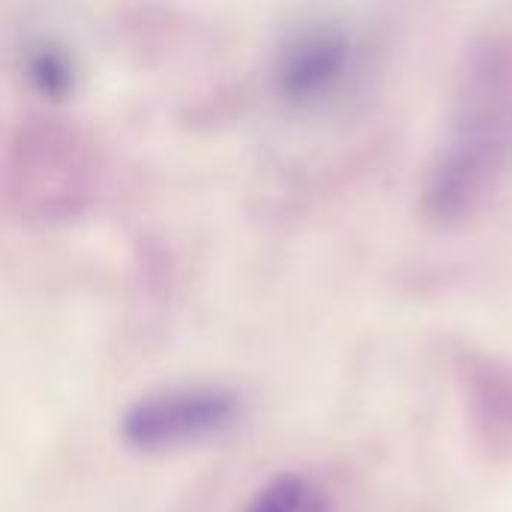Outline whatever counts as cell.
<instances>
[{
  "label": "cell",
  "instance_id": "cell-1",
  "mask_svg": "<svg viewBox=\"0 0 512 512\" xmlns=\"http://www.w3.org/2000/svg\"><path fill=\"white\" fill-rule=\"evenodd\" d=\"M512 171V51H486L462 96V108L426 183L423 210L438 225H456L474 216L501 189Z\"/></svg>",
  "mask_w": 512,
  "mask_h": 512
},
{
  "label": "cell",
  "instance_id": "cell-2",
  "mask_svg": "<svg viewBox=\"0 0 512 512\" xmlns=\"http://www.w3.org/2000/svg\"><path fill=\"white\" fill-rule=\"evenodd\" d=\"M243 414V399L219 384H180L141 396L120 420L132 450L171 453L225 435Z\"/></svg>",
  "mask_w": 512,
  "mask_h": 512
},
{
  "label": "cell",
  "instance_id": "cell-3",
  "mask_svg": "<svg viewBox=\"0 0 512 512\" xmlns=\"http://www.w3.org/2000/svg\"><path fill=\"white\" fill-rule=\"evenodd\" d=\"M354 69V39L339 24H303L285 36L273 60V90L291 108L330 102Z\"/></svg>",
  "mask_w": 512,
  "mask_h": 512
},
{
  "label": "cell",
  "instance_id": "cell-4",
  "mask_svg": "<svg viewBox=\"0 0 512 512\" xmlns=\"http://www.w3.org/2000/svg\"><path fill=\"white\" fill-rule=\"evenodd\" d=\"M24 75L42 99H66L75 90V60L51 36H36L24 48Z\"/></svg>",
  "mask_w": 512,
  "mask_h": 512
},
{
  "label": "cell",
  "instance_id": "cell-5",
  "mask_svg": "<svg viewBox=\"0 0 512 512\" xmlns=\"http://www.w3.org/2000/svg\"><path fill=\"white\" fill-rule=\"evenodd\" d=\"M309 504L306 480L297 474H279L273 477L243 512H303Z\"/></svg>",
  "mask_w": 512,
  "mask_h": 512
}]
</instances>
